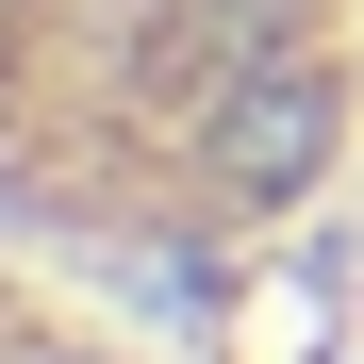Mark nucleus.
<instances>
[{
  "label": "nucleus",
  "mask_w": 364,
  "mask_h": 364,
  "mask_svg": "<svg viewBox=\"0 0 364 364\" xmlns=\"http://www.w3.org/2000/svg\"><path fill=\"white\" fill-rule=\"evenodd\" d=\"M364 0H0V182L100 232H265L348 166Z\"/></svg>",
  "instance_id": "1"
}]
</instances>
